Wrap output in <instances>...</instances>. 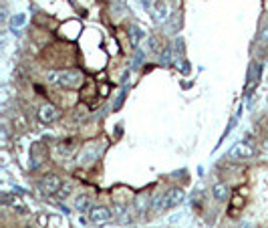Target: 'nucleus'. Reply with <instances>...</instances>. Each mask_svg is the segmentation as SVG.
<instances>
[{
    "mask_svg": "<svg viewBox=\"0 0 268 228\" xmlns=\"http://www.w3.org/2000/svg\"><path fill=\"white\" fill-rule=\"evenodd\" d=\"M46 81L50 85H59L63 89H79L83 85V73L77 69H63V71H48Z\"/></svg>",
    "mask_w": 268,
    "mask_h": 228,
    "instance_id": "f257e3e1",
    "label": "nucleus"
},
{
    "mask_svg": "<svg viewBox=\"0 0 268 228\" xmlns=\"http://www.w3.org/2000/svg\"><path fill=\"white\" fill-rule=\"evenodd\" d=\"M186 198V192L178 186H172L170 190H166L164 194H159L155 200H153V210L157 212H166V210H172V208H178Z\"/></svg>",
    "mask_w": 268,
    "mask_h": 228,
    "instance_id": "f03ea898",
    "label": "nucleus"
},
{
    "mask_svg": "<svg viewBox=\"0 0 268 228\" xmlns=\"http://www.w3.org/2000/svg\"><path fill=\"white\" fill-rule=\"evenodd\" d=\"M63 188V182L57 174H44L40 180H38V190L46 196H55L59 194V190Z\"/></svg>",
    "mask_w": 268,
    "mask_h": 228,
    "instance_id": "7ed1b4c3",
    "label": "nucleus"
},
{
    "mask_svg": "<svg viewBox=\"0 0 268 228\" xmlns=\"http://www.w3.org/2000/svg\"><path fill=\"white\" fill-rule=\"evenodd\" d=\"M252 156H254V148L248 146V144H236L228 152V160H232V162H244Z\"/></svg>",
    "mask_w": 268,
    "mask_h": 228,
    "instance_id": "20e7f679",
    "label": "nucleus"
},
{
    "mask_svg": "<svg viewBox=\"0 0 268 228\" xmlns=\"http://www.w3.org/2000/svg\"><path fill=\"white\" fill-rule=\"evenodd\" d=\"M111 210L109 208H105V206H93L91 210H89V220L93 222V224H97V226H101V224H107L111 220Z\"/></svg>",
    "mask_w": 268,
    "mask_h": 228,
    "instance_id": "39448f33",
    "label": "nucleus"
},
{
    "mask_svg": "<svg viewBox=\"0 0 268 228\" xmlns=\"http://www.w3.org/2000/svg\"><path fill=\"white\" fill-rule=\"evenodd\" d=\"M38 120H40V124H44V126L57 122V120H59V109L52 105V103L40 105V107H38Z\"/></svg>",
    "mask_w": 268,
    "mask_h": 228,
    "instance_id": "423d86ee",
    "label": "nucleus"
},
{
    "mask_svg": "<svg viewBox=\"0 0 268 228\" xmlns=\"http://www.w3.org/2000/svg\"><path fill=\"white\" fill-rule=\"evenodd\" d=\"M97 156H99V144H87V146H83V150L79 154V164L89 166V164L97 162Z\"/></svg>",
    "mask_w": 268,
    "mask_h": 228,
    "instance_id": "0eeeda50",
    "label": "nucleus"
},
{
    "mask_svg": "<svg viewBox=\"0 0 268 228\" xmlns=\"http://www.w3.org/2000/svg\"><path fill=\"white\" fill-rule=\"evenodd\" d=\"M73 206H75V210H79V212H87V210L93 208V198H91L89 194H77Z\"/></svg>",
    "mask_w": 268,
    "mask_h": 228,
    "instance_id": "6e6552de",
    "label": "nucleus"
},
{
    "mask_svg": "<svg viewBox=\"0 0 268 228\" xmlns=\"http://www.w3.org/2000/svg\"><path fill=\"white\" fill-rule=\"evenodd\" d=\"M75 144H77L75 140H65V142H61V144L55 148L57 156H59V158H69V156L77 150V146H75Z\"/></svg>",
    "mask_w": 268,
    "mask_h": 228,
    "instance_id": "1a4fd4ad",
    "label": "nucleus"
},
{
    "mask_svg": "<svg viewBox=\"0 0 268 228\" xmlns=\"http://www.w3.org/2000/svg\"><path fill=\"white\" fill-rule=\"evenodd\" d=\"M212 194H214V198H216L218 202H226L230 198V188L224 182H218V184H214Z\"/></svg>",
    "mask_w": 268,
    "mask_h": 228,
    "instance_id": "9d476101",
    "label": "nucleus"
},
{
    "mask_svg": "<svg viewBox=\"0 0 268 228\" xmlns=\"http://www.w3.org/2000/svg\"><path fill=\"white\" fill-rule=\"evenodd\" d=\"M153 12H155V18H157V20H166L168 14H170V8H168L166 0H159V2L153 6Z\"/></svg>",
    "mask_w": 268,
    "mask_h": 228,
    "instance_id": "9b49d317",
    "label": "nucleus"
},
{
    "mask_svg": "<svg viewBox=\"0 0 268 228\" xmlns=\"http://www.w3.org/2000/svg\"><path fill=\"white\" fill-rule=\"evenodd\" d=\"M143 36H145V32H143L139 26H135V24H133V26H131V42L137 46V44L141 42V38H143Z\"/></svg>",
    "mask_w": 268,
    "mask_h": 228,
    "instance_id": "f8f14e48",
    "label": "nucleus"
},
{
    "mask_svg": "<svg viewBox=\"0 0 268 228\" xmlns=\"http://www.w3.org/2000/svg\"><path fill=\"white\" fill-rule=\"evenodd\" d=\"M24 20H26V18H24V14H16V16L10 20V28H12V30H16L18 26H22V24H24Z\"/></svg>",
    "mask_w": 268,
    "mask_h": 228,
    "instance_id": "ddd939ff",
    "label": "nucleus"
},
{
    "mask_svg": "<svg viewBox=\"0 0 268 228\" xmlns=\"http://www.w3.org/2000/svg\"><path fill=\"white\" fill-rule=\"evenodd\" d=\"M71 192H73V188H71V186L67 184V186H63V188L59 190V194H57V196H59V198H67V196H69Z\"/></svg>",
    "mask_w": 268,
    "mask_h": 228,
    "instance_id": "4468645a",
    "label": "nucleus"
},
{
    "mask_svg": "<svg viewBox=\"0 0 268 228\" xmlns=\"http://www.w3.org/2000/svg\"><path fill=\"white\" fill-rule=\"evenodd\" d=\"M149 46H151V50H153V52H157V50H159V48H157V38H153V36H151V38H149Z\"/></svg>",
    "mask_w": 268,
    "mask_h": 228,
    "instance_id": "2eb2a0df",
    "label": "nucleus"
},
{
    "mask_svg": "<svg viewBox=\"0 0 268 228\" xmlns=\"http://www.w3.org/2000/svg\"><path fill=\"white\" fill-rule=\"evenodd\" d=\"M141 2H143L147 8H151V0H141Z\"/></svg>",
    "mask_w": 268,
    "mask_h": 228,
    "instance_id": "dca6fc26",
    "label": "nucleus"
}]
</instances>
